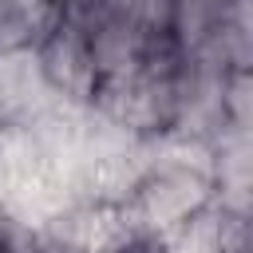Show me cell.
I'll return each instance as SVG.
<instances>
[{
  "label": "cell",
  "mask_w": 253,
  "mask_h": 253,
  "mask_svg": "<svg viewBox=\"0 0 253 253\" xmlns=\"http://www.w3.org/2000/svg\"><path fill=\"white\" fill-rule=\"evenodd\" d=\"M213 198H217V182H213L210 146L190 138H166L154 142L146 166L138 170V178L123 198V210L134 233L142 237V245L154 249Z\"/></svg>",
  "instance_id": "cell-1"
},
{
  "label": "cell",
  "mask_w": 253,
  "mask_h": 253,
  "mask_svg": "<svg viewBox=\"0 0 253 253\" xmlns=\"http://www.w3.org/2000/svg\"><path fill=\"white\" fill-rule=\"evenodd\" d=\"M28 237L51 245L55 253H154L134 233L123 202L107 198H71L47 213Z\"/></svg>",
  "instance_id": "cell-2"
},
{
  "label": "cell",
  "mask_w": 253,
  "mask_h": 253,
  "mask_svg": "<svg viewBox=\"0 0 253 253\" xmlns=\"http://www.w3.org/2000/svg\"><path fill=\"white\" fill-rule=\"evenodd\" d=\"M36 63L40 75L47 83V91L55 95V103L63 107H79L87 111L95 91H99V63L91 51V36L79 20H67L36 47Z\"/></svg>",
  "instance_id": "cell-3"
},
{
  "label": "cell",
  "mask_w": 253,
  "mask_h": 253,
  "mask_svg": "<svg viewBox=\"0 0 253 253\" xmlns=\"http://www.w3.org/2000/svg\"><path fill=\"white\" fill-rule=\"evenodd\" d=\"M154 253H249V213H237L213 198L186 225L162 237Z\"/></svg>",
  "instance_id": "cell-4"
},
{
  "label": "cell",
  "mask_w": 253,
  "mask_h": 253,
  "mask_svg": "<svg viewBox=\"0 0 253 253\" xmlns=\"http://www.w3.org/2000/svg\"><path fill=\"white\" fill-rule=\"evenodd\" d=\"M55 103L47 91L36 51H0V119H36Z\"/></svg>",
  "instance_id": "cell-5"
},
{
  "label": "cell",
  "mask_w": 253,
  "mask_h": 253,
  "mask_svg": "<svg viewBox=\"0 0 253 253\" xmlns=\"http://www.w3.org/2000/svg\"><path fill=\"white\" fill-rule=\"evenodd\" d=\"M67 0H0V51H36L59 24Z\"/></svg>",
  "instance_id": "cell-6"
},
{
  "label": "cell",
  "mask_w": 253,
  "mask_h": 253,
  "mask_svg": "<svg viewBox=\"0 0 253 253\" xmlns=\"http://www.w3.org/2000/svg\"><path fill=\"white\" fill-rule=\"evenodd\" d=\"M24 225L20 221H12L4 210H0V253H20V245H24Z\"/></svg>",
  "instance_id": "cell-7"
},
{
  "label": "cell",
  "mask_w": 253,
  "mask_h": 253,
  "mask_svg": "<svg viewBox=\"0 0 253 253\" xmlns=\"http://www.w3.org/2000/svg\"><path fill=\"white\" fill-rule=\"evenodd\" d=\"M20 253H55V249H51V245H43V241H36V237H24Z\"/></svg>",
  "instance_id": "cell-8"
}]
</instances>
